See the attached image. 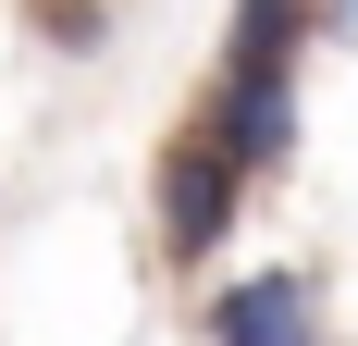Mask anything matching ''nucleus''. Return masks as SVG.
Segmentation results:
<instances>
[{"mask_svg":"<svg viewBox=\"0 0 358 346\" xmlns=\"http://www.w3.org/2000/svg\"><path fill=\"white\" fill-rule=\"evenodd\" d=\"M248 186L259 173L235 161L210 124H173L161 161H148V235H161V260H173V272H210L222 247H235V223H248Z\"/></svg>","mask_w":358,"mask_h":346,"instance_id":"f257e3e1","label":"nucleus"},{"mask_svg":"<svg viewBox=\"0 0 358 346\" xmlns=\"http://www.w3.org/2000/svg\"><path fill=\"white\" fill-rule=\"evenodd\" d=\"M185 124H210L248 173H285V161H296V74H235V62H210V87H198Z\"/></svg>","mask_w":358,"mask_h":346,"instance_id":"7ed1b4c3","label":"nucleus"},{"mask_svg":"<svg viewBox=\"0 0 358 346\" xmlns=\"http://www.w3.org/2000/svg\"><path fill=\"white\" fill-rule=\"evenodd\" d=\"M309 37H334L322 0H235V13H222V62L235 74H296Z\"/></svg>","mask_w":358,"mask_h":346,"instance_id":"20e7f679","label":"nucleus"},{"mask_svg":"<svg viewBox=\"0 0 358 346\" xmlns=\"http://www.w3.org/2000/svg\"><path fill=\"white\" fill-rule=\"evenodd\" d=\"M198 334H210V346H322V284L296 272V260H259V272L210 284Z\"/></svg>","mask_w":358,"mask_h":346,"instance_id":"f03ea898","label":"nucleus"},{"mask_svg":"<svg viewBox=\"0 0 358 346\" xmlns=\"http://www.w3.org/2000/svg\"><path fill=\"white\" fill-rule=\"evenodd\" d=\"M111 25H124L111 0H37V37H50L62 62H99V50H111Z\"/></svg>","mask_w":358,"mask_h":346,"instance_id":"39448f33","label":"nucleus"}]
</instances>
